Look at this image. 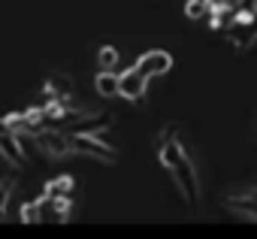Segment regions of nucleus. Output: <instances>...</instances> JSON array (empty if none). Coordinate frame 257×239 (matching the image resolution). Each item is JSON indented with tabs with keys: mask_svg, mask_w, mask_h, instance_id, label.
Returning <instances> with one entry per match:
<instances>
[{
	"mask_svg": "<svg viewBox=\"0 0 257 239\" xmlns=\"http://www.w3.org/2000/svg\"><path fill=\"white\" fill-rule=\"evenodd\" d=\"M22 221H25V224H37V221H40V206H37V200L22 206Z\"/></svg>",
	"mask_w": 257,
	"mask_h": 239,
	"instance_id": "obj_15",
	"label": "nucleus"
},
{
	"mask_svg": "<svg viewBox=\"0 0 257 239\" xmlns=\"http://www.w3.org/2000/svg\"><path fill=\"white\" fill-rule=\"evenodd\" d=\"M43 94H46V100H52V103H73V97H76V85H73L70 76H64V73H52V76L46 79Z\"/></svg>",
	"mask_w": 257,
	"mask_h": 239,
	"instance_id": "obj_7",
	"label": "nucleus"
},
{
	"mask_svg": "<svg viewBox=\"0 0 257 239\" xmlns=\"http://www.w3.org/2000/svg\"><path fill=\"white\" fill-rule=\"evenodd\" d=\"M212 10V0H188L185 4V16L188 19H206Z\"/></svg>",
	"mask_w": 257,
	"mask_h": 239,
	"instance_id": "obj_12",
	"label": "nucleus"
},
{
	"mask_svg": "<svg viewBox=\"0 0 257 239\" xmlns=\"http://www.w3.org/2000/svg\"><path fill=\"white\" fill-rule=\"evenodd\" d=\"M40 206V221H67L73 215V200L70 197H49L43 194L37 200Z\"/></svg>",
	"mask_w": 257,
	"mask_h": 239,
	"instance_id": "obj_6",
	"label": "nucleus"
},
{
	"mask_svg": "<svg viewBox=\"0 0 257 239\" xmlns=\"http://www.w3.org/2000/svg\"><path fill=\"white\" fill-rule=\"evenodd\" d=\"M134 67L152 79V76H164V73H170L173 58H170V52H164V49H152V52H146V55H143Z\"/></svg>",
	"mask_w": 257,
	"mask_h": 239,
	"instance_id": "obj_8",
	"label": "nucleus"
},
{
	"mask_svg": "<svg viewBox=\"0 0 257 239\" xmlns=\"http://www.w3.org/2000/svg\"><path fill=\"white\" fill-rule=\"evenodd\" d=\"M94 85H97V91L103 97H118V76L112 70H100V76L94 79Z\"/></svg>",
	"mask_w": 257,
	"mask_h": 239,
	"instance_id": "obj_10",
	"label": "nucleus"
},
{
	"mask_svg": "<svg viewBox=\"0 0 257 239\" xmlns=\"http://www.w3.org/2000/svg\"><path fill=\"white\" fill-rule=\"evenodd\" d=\"M146 85H149V76L140 73L137 67L124 70V73L118 76V94L127 97V100H134V103H140V100L146 97Z\"/></svg>",
	"mask_w": 257,
	"mask_h": 239,
	"instance_id": "obj_4",
	"label": "nucleus"
},
{
	"mask_svg": "<svg viewBox=\"0 0 257 239\" xmlns=\"http://www.w3.org/2000/svg\"><path fill=\"white\" fill-rule=\"evenodd\" d=\"M13 191H16V176H7L4 182H0V218H4V212H7V203H10Z\"/></svg>",
	"mask_w": 257,
	"mask_h": 239,
	"instance_id": "obj_14",
	"label": "nucleus"
},
{
	"mask_svg": "<svg viewBox=\"0 0 257 239\" xmlns=\"http://www.w3.org/2000/svg\"><path fill=\"white\" fill-rule=\"evenodd\" d=\"M43 194H49V197H70V194H73V176H58V179H52Z\"/></svg>",
	"mask_w": 257,
	"mask_h": 239,
	"instance_id": "obj_11",
	"label": "nucleus"
},
{
	"mask_svg": "<svg viewBox=\"0 0 257 239\" xmlns=\"http://www.w3.org/2000/svg\"><path fill=\"white\" fill-rule=\"evenodd\" d=\"M70 137V146H73V155H85V158H94L100 164H115L118 161V152L106 143L97 140V134H67Z\"/></svg>",
	"mask_w": 257,
	"mask_h": 239,
	"instance_id": "obj_2",
	"label": "nucleus"
},
{
	"mask_svg": "<svg viewBox=\"0 0 257 239\" xmlns=\"http://www.w3.org/2000/svg\"><path fill=\"white\" fill-rule=\"evenodd\" d=\"M34 143L40 146V152L46 158H67V155H73L70 137L64 131H55V128H43L40 134H34Z\"/></svg>",
	"mask_w": 257,
	"mask_h": 239,
	"instance_id": "obj_3",
	"label": "nucleus"
},
{
	"mask_svg": "<svg viewBox=\"0 0 257 239\" xmlns=\"http://www.w3.org/2000/svg\"><path fill=\"white\" fill-rule=\"evenodd\" d=\"M0 158L10 161L13 167H25V164H28L25 149H22V137L13 134V131H7L4 118H0Z\"/></svg>",
	"mask_w": 257,
	"mask_h": 239,
	"instance_id": "obj_5",
	"label": "nucleus"
},
{
	"mask_svg": "<svg viewBox=\"0 0 257 239\" xmlns=\"http://www.w3.org/2000/svg\"><path fill=\"white\" fill-rule=\"evenodd\" d=\"M158 158L170 170V176H173L179 194L185 197V203L191 209H197L200 206V176H197L194 158L188 155V146L182 140V128L179 125H167L158 134Z\"/></svg>",
	"mask_w": 257,
	"mask_h": 239,
	"instance_id": "obj_1",
	"label": "nucleus"
},
{
	"mask_svg": "<svg viewBox=\"0 0 257 239\" xmlns=\"http://www.w3.org/2000/svg\"><path fill=\"white\" fill-rule=\"evenodd\" d=\"M224 203H227V209H230V212H236V215H242V218L257 221V197L239 194V197H227Z\"/></svg>",
	"mask_w": 257,
	"mask_h": 239,
	"instance_id": "obj_9",
	"label": "nucleus"
},
{
	"mask_svg": "<svg viewBox=\"0 0 257 239\" xmlns=\"http://www.w3.org/2000/svg\"><path fill=\"white\" fill-rule=\"evenodd\" d=\"M97 64H100V70H112V67L118 64V49H115V46L97 49Z\"/></svg>",
	"mask_w": 257,
	"mask_h": 239,
	"instance_id": "obj_13",
	"label": "nucleus"
}]
</instances>
